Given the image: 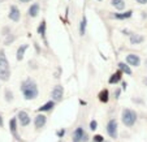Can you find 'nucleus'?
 <instances>
[{
    "label": "nucleus",
    "instance_id": "f03ea898",
    "mask_svg": "<svg viewBox=\"0 0 147 142\" xmlns=\"http://www.w3.org/2000/svg\"><path fill=\"white\" fill-rule=\"evenodd\" d=\"M11 76V69H9V63L4 56V51H0V80L8 81Z\"/></svg>",
    "mask_w": 147,
    "mask_h": 142
},
{
    "label": "nucleus",
    "instance_id": "7c9ffc66",
    "mask_svg": "<svg viewBox=\"0 0 147 142\" xmlns=\"http://www.w3.org/2000/svg\"><path fill=\"white\" fill-rule=\"evenodd\" d=\"M20 1H22V3H28V1H30V0H20Z\"/></svg>",
    "mask_w": 147,
    "mask_h": 142
},
{
    "label": "nucleus",
    "instance_id": "6ab92c4d",
    "mask_svg": "<svg viewBox=\"0 0 147 142\" xmlns=\"http://www.w3.org/2000/svg\"><path fill=\"white\" fill-rule=\"evenodd\" d=\"M131 14H133V12H131V11H128V12H125V13H116V14H115V18H117V20H125V18H129V17H131Z\"/></svg>",
    "mask_w": 147,
    "mask_h": 142
},
{
    "label": "nucleus",
    "instance_id": "2f4dec72",
    "mask_svg": "<svg viewBox=\"0 0 147 142\" xmlns=\"http://www.w3.org/2000/svg\"><path fill=\"white\" fill-rule=\"evenodd\" d=\"M143 84H144V85H147V78H144V80H143Z\"/></svg>",
    "mask_w": 147,
    "mask_h": 142
},
{
    "label": "nucleus",
    "instance_id": "2eb2a0df",
    "mask_svg": "<svg viewBox=\"0 0 147 142\" xmlns=\"http://www.w3.org/2000/svg\"><path fill=\"white\" fill-rule=\"evenodd\" d=\"M121 74H122V72L121 70H117L116 73H113V74L111 76V78H109V84H117L120 80H121Z\"/></svg>",
    "mask_w": 147,
    "mask_h": 142
},
{
    "label": "nucleus",
    "instance_id": "c756f323",
    "mask_svg": "<svg viewBox=\"0 0 147 142\" xmlns=\"http://www.w3.org/2000/svg\"><path fill=\"white\" fill-rule=\"evenodd\" d=\"M119 95H120V90L117 89V90H116V97H115V98H119Z\"/></svg>",
    "mask_w": 147,
    "mask_h": 142
},
{
    "label": "nucleus",
    "instance_id": "cd10ccee",
    "mask_svg": "<svg viewBox=\"0 0 147 142\" xmlns=\"http://www.w3.org/2000/svg\"><path fill=\"white\" fill-rule=\"evenodd\" d=\"M137 3H139V4H147V0H137Z\"/></svg>",
    "mask_w": 147,
    "mask_h": 142
},
{
    "label": "nucleus",
    "instance_id": "f8f14e48",
    "mask_svg": "<svg viewBox=\"0 0 147 142\" xmlns=\"http://www.w3.org/2000/svg\"><path fill=\"white\" fill-rule=\"evenodd\" d=\"M144 41V37L141 34H131L130 35V43L131 45H141Z\"/></svg>",
    "mask_w": 147,
    "mask_h": 142
},
{
    "label": "nucleus",
    "instance_id": "bb28decb",
    "mask_svg": "<svg viewBox=\"0 0 147 142\" xmlns=\"http://www.w3.org/2000/svg\"><path fill=\"white\" fill-rule=\"evenodd\" d=\"M13 41H14V37H13V35L9 37V38L5 41V45H9V42H13Z\"/></svg>",
    "mask_w": 147,
    "mask_h": 142
},
{
    "label": "nucleus",
    "instance_id": "c85d7f7f",
    "mask_svg": "<svg viewBox=\"0 0 147 142\" xmlns=\"http://www.w3.org/2000/svg\"><path fill=\"white\" fill-rule=\"evenodd\" d=\"M3 126V117H1V115H0V128Z\"/></svg>",
    "mask_w": 147,
    "mask_h": 142
},
{
    "label": "nucleus",
    "instance_id": "dca6fc26",
    "mask_svg": "<svg viewBox=\"0 0 147 142\" xmlns=\"http://www.w3.org/2000/svg\"><path fill=\"white\" fill-rule=\"evenodd\" d=\"M28 47H29L28 45H22L18 50H17V60H18V62L24 59V55H25V51L28 50Z\"/></svg>",
    "mask_w": 147,
    "mask_h": 142
},
{
    "label": "nucleus",
    "instance_id": "9b49d317",
    "mask_svg": "<svg viewBox=\"0 0 147 142\" xmlns=\"http://www.w3.org/2000/svg\"><path fill=\"white\" fill-rule=\"evenodd\" d=\"M9 18H11L12 21H14V22H17L20 20V11L16 5H12L11 9H9Z\"/></svg>",
    "mask_w": 147,
    "mask_h": 142
},
{
    "label": "nucleus",
    "instance_id": "f3484780",
    "mask_svg": "<svg viewBox=\"0 0 147 142\" xmlns=\"http://www.w3.org/2000/svg\"><path fill=\"white\" fill-rule=\"evenodd\" d=\"M39 13V4H33V5L29 8V16L30 17H36Z\"/></svg>",
    "mask_w": 147,
    "mask_h": 142
},
{
    "label": "nucleus",
    "instance_id": "72a5a7b5",
    "mask_svg": "<svg viewBox=\"0 0 147 142\" xmlns=\"http://www.w3.org/2000/svg\"><path fill=\"white\" fill-rule=\"evenodd\" d=\"M98 1H102V0H98Z\"/></svg>",
    "mask_w": 147,
    "mask_h": 142
},
{
    "label": "nucleus",
    "instance_id": "393cba45",
    "mask_svg": "<svg viewBox=\"0 0 147 142\" xmlns=\"http://www.w3.org/2000/svg\"><path fill=\"white\" fill-rule=\"evenodd\" d=\"M94 142H104V138L100 134H96V136H94Z\"/></svg>",
    "mask_w": 147,
    "mask_h": 142
},
{
    "label": "nucleus",
    "instance_id": "412c9836",
    "mask_svg": "<svg viewBox=\"0 0 147 142\" xmlns=\"http://www.w3.org/2000/svg\"><path fill=\"white\" fill-rule=\"evenodd\" d=\"M86 17H83L82 21H81V25H80V34L81 35H85V33H86Z\"/></svg>",
    "mask_w": 147,
    "mask_h": 142
},
{
    "label": "nucleus",
    "instance_id": "39448f33",
    "mask_svg": "<svg viewBox=\"0 0 147 142\" xmlns=\"http://www.w3.org/2000/svg\"><path fill=\"white\" fill-rule=\"evenodd\" d=\"M87 133L83 131L82 126H78L73 132V142H87Z\"/></svg>",
    "mask_w": 147,
    "mask_h": 142
},
{
    "label": "nucleus",
    "instance_id": "b1692460",
    "mask_svg": "<svg viewBox=\"0 0 147 142\" xmlns=\"http://www.w3.org/2000/svg\"><path fill=\"white\" fill-rule=\"evenodd\" d=\"M96 128H98L96 120H91V121H90V129H91V131H95Z\"/></svg>",
    "mask_w": 147,
    "mask_h": 142
},
{
    "label": "nucleus",
    "instance_id": "a878e982",
    "mask_svg": "<svg viewBox=\"0 0 147 142\" xmlns=\"http://www.w3.org/2000/svg\"><path fill=\"white\" fill-rule=\"evenodd\" d=\"M64 134H65V129H60V131L57 132V137H59V138H61Z\"/></svg>",
    "mask_w": 147,
    "mask_h": 142
},
{
    "label": "nucleus",
    "instance_id": "20e7f679",
    "mask_svg": "<svg viewBox=\"0 0 147 142\" xmlns=\"http://www.w3.org/2000/svg\"><path fill=\"white\" fill-rule=\"evenodd\" d=\"M107 133L111 138L116 139L117 138V134H119V124H117V120L111 119L107 124Z\"/></svg>",
    "mask_w": 147,
    "mask_h": 142
},
{
    "label": "nucleus",
    "instance_id": "4468645a",
    "mask_svg": "<svg viewBox=\"0 0 147 142\" xmlns=\"http://www.w3.org/2000/svg\"><path fill=\"white\" fill-rule=\"evenodd\" d=\"M108 99H109V93H108V90H107V89L102 90V91L99 93V100L102 102V103H107V102H108Z\"/></svg>",
    "mask_w": 147,
    "mask_h": 142
},
{
    "label": "nucleus",
    "instance_id": "f257e3e1",
    "mask_svg": "<svg viewBox=\"0 0 147 142\" xmlns=\"http://www.w3.org/2000/svg\"><path fill=\"white\" fill-rule=\"evenodd\" d=\"M21 91H22L25 99L31 100L35 99L38 97V86H36L35 81L31 80V78H28L21 84Z\"/></svg>",
    "mask_w": 147,
    "mask_h": 142
},
{
    "label": "nucleus",
    "instance_id": "4be33fe9",
    "mask_svg": "<svg viewBox=\"0 0 147 142\" xmlns=\"http://www.w3.org/2000/svg\"><path fill=\"white\" fill-rule=\"evenodd\" d=\"M38 34L40 37H45L46 35V21H42L40 25L38 28Z\"/></svg>",
    "mask_w": 147,
    "mask_h": 142
},
{
    "label": "nucleus",
    "instance_id": "7ed1b4c3",
    "mask_svg": "<svg viewBox=\"0 0 147 142\" xmlns=\"http://www.w3.org/2000/svg\"><path fill=\"white\" fill-rule=\"evenodd\" d=\"M121 120H122V123H124L125 126L131 128L137 121V114L133 111V110L125 108V110H122V112H121Z\"/></svg>",
    "mask_w": 147,
    "mask_h": 142
},
{
    "label": "nucleus",
    "instance_id": "a211bd4d",
    "mask_svg": "<svg viewBox=\"0 0 147 142\" xmlns=\"http://www.w3.org/2000/svg\"><path fill=\"white\" fill-rule=\"evenodd\" d=\"M111 4L116 9H119V11H121V9L125 8V1L124 0H111Z\"/></svg>",
    "mask_w": 147,
    "mask_h": 142
},
{
    "label": "nucleus",
    "instance_id": "9d476101",
    "mask_svg": "<svg viewBox=\"0 0 147 142\" xmlns=\"http://www.w3.org/2000/svg\"><path fill=\"white\" fill-rule=\"evenodd\" d=\"M126 63H128L129 65H133V67H138V65L141 64V59H139V56L134 55V53H130V55L126 56Z\"/></svg>",
    "mask_w": 147,
    "mask_h": 142
},
{
    "label": "nucleus",
    "instance_id": "6e6552de",
    "mask_svg": "<svg viewBox=\"0 0 147 142\" xmlns=\"http://www.w3.org/2000/svg\"><path fill=\"white\" fill-rule=\"evenodd\" d=\"M46 123H47V117H46L43 114H42V115H40V114L36 115L35 119H34V125H35L36 129L43 128V126L46 125Z\"/></svg>",
    "mask_w": 147,
    "mask_h": 142
},
{
    "label": "nucleus",
    "instance_id": "aec40b11",
    "mask_svg": "<svg viewBox=\"0 0 147 142\" xmlns=\"http://www.w3.org/2000/svg\"><path fill=\"white\" fill-rule=\"evenodd\" d=\"M119 68H120V70H121V72L126 73V74H129V76L131 74V69L129 68V65H126L125 63H120V64H119Z\"/></svg>",
    "mask_w": 147,
    "mask_h": 142
},
{
    "label": "nucleus",
    "instance_id": "ddd939ff",
    "mask_svg": "<svg viewBox=\"0 0 147 142\" xmlns=\"http://www.w3.org/2000/svg\"><path fill=\"white\" fill-rule=\"evenodd\" d=\"M53 107H55V102H53V100H50V102L45 103L42 107H39V108H38V112H47V111H51Z\"/></svg>",
    "mask_w": 147,
    "mask_h": 142
},
{
    "label": "nucleus",
    "instance_id": "473e14b6",
    "mask_svg": "<svg viewBox=\"0 0 147 142\" xmlns=\"http://www.w3.org/2000/svg\"><path fill=\"white\" fill-rule=\"evenodd\" d=\"M3 1H4V0H0V3H3Z\"/></svg>",
    "mask_w": 147,
    "mask_h": 142
},
{
    "label": "nucleus",
    "instance_id": "5701e85b",
    "mask_svg": "<svg viewBox=\"0 0 147 142\" xmlns=\"http://www.w3.org/2000/svg\"><path fill=\"white\" fill-rule=\"evenodd\" d=\"M5 99H7V102H12V100H13V93L9 89L5 90Z\"/></svg>",
    "mask_w": 147,
    "mask_h": 142
},
{
    "label": "nucleus",
    "instance_id": "0eeeda50",
    "mask_svg": "<svg viewBox=\"0 0 147 142\" xmlns=\"http://www.w3.org/2000/svg\"><path fill=\"white\" fill-rule=\"evenodd\" d=\"M17 119H18L20 124H21V126H28L29 124H30V116H29V114L26 111H20L18 115H17Z\"/></svg>",
    "mask_w": 147,
    "mask_h": 142
},
{
    "label": "nucleus",
    "instance_id": "1a4fd4ad",
    "mask_svg": "<svg viewBox=\"0 0 147 142\" xmlns=\"http://www.w3.org/2000/svg\"><path fill=\"white\" fill-rule=\"evenodd\" d=\"M9 131H11V133L13 134V137L17 139V141H21L18 133H17V119L16 117L11 119V121H9Z\"/></svg>",
    "mask_w": 147,
    "mask_h": 142
},
{
    "label": "nucleus",
    "instance_id": "423d86ee",
    "mask_svg": "<svg viewBox=\"0 0 147 142\" xmlns=\"http://www.w3.org/2000/svg\"><path fill=\"white\" fill-rule=\"evenodd\" d=\"M63 97H64V87L61 85H56L52 90V100L55 103L63 100Z\"/></svg>",
    "mask_w": 147,
    "mask_h": 142
}]
</instances>
